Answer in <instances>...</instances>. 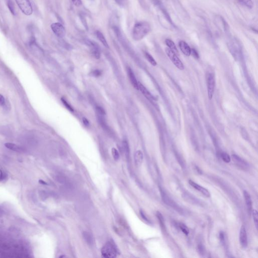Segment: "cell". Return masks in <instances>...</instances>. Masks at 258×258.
<instances>
[{"mask_svg": "<svg viewBox=\"0 0 258 258\" xmlns=\"http://www.w3.org/2000/svg\"><path fill=\"white\" fill-rule=\"evenodd\" d=\"M151 29L149 23L146 21H140L136 23L132 32L134 40L137 41L141 40L150 32Z\"/></svg>", "mask_w": 258, "mask_h": 258, "instance_id": "cell-1", "label": "cell"}, {"mask_svg": "<svg viewBox=\"0 0 258 258\" xmlns=\"http://www.w3.org/2000/svg\"><path fill=\"white\" fill-rule=\"evenodd\" d=\"M118 249L116 245L112 241L107 242L102 247L101 254L105 258H113L117 257Z\"/></svg>", "mask_w": 258, "mask_h": 258, "instance_id": "cell-2", "label": "cell"}, {"mask_svg": "<svg viewBox=\"0 0 258 258\" xmlns=\"http://www.w3.org/2000/svg\"><path fill=\"white\" fill-rule=\"evenodd\" d=\"M166 54H167L168 57L170 58V60L173 62V64L175 66V67L178 68L180 70H183L184 69V65L182 62L181 61L180 59L177 56V54L174 53L173 51L170 50L169 48L166 49Z\"/></svg>", "mask_w": 258, "mask_h": 258, "instance_id": "cell-3", "label": "cell"}, {"mask_svg": "<svg viewBox=\"0 0 258 258\" xmlns=\"http://www.w3.org/2000/svg\"><path fill=\"white\" fill-rule=\"evenodd\" d=\"M23 13L27 16L31 15L33 13V8L29 0H15Z\"/></svg>", "mask_w": 258, "mask_h": 258, "instance_id": "cell-4", "label": "cell"}, {"mask_svg": "<svg viewBox=\"0 0 258 258\" xmlns=\"http://www.w3.org/2000/svg\"><path fill=\"white\" fill-rule=\"evenodd\" d=\"M207 84L208 91V98L210 100L212 99L214 93L215 81L214 76L212 73H209L207 76Z\"/></svg>", "mask_w": 258, "mask_h": 258, "instance_id": "cell-5", "label": "cell"}, {"mask_svg": "<svg viewBox=\"0 0 258 258\" xmlns=\"http://www.w3.org/2000/svg\"><path fill=\"white\" fill-rule=\"evenodd\" d=\"M51 28L54 34L58 37H63L65 36L66 30L61 23L56 22L51 25Z\"/></svg>", "mask_w": 258, "mask_h": 258, "instance_id": "cell-6", "label": "cell"}, {"mask_svg": "<svg viewBox=\"0 0 258 258\" xmlns=\"http://www.w3.org/2000/svg\"><path fill=\"white\" fill-rule=\"evenodd\" d=\"M231 157H232L234 163L240 169L246 170L249 167L248 163L245 160L242 159V158L240 157L239 156L234 154V155H232Z\"/></svg>", "mask_w": 258, "mask_h": 258, "instance_id": "cell-7", "label": "cell"}, {"mask_svg": "<svg viewBox=\"0 0 258 258\" xmlns=\"http://www.w3.org/2000/svg\"><path fill=\"white\" fill-rule=\"evenodd\" d=\"M239 243L240 246L243 248H246L247 247L248 244L247 241V234L246 231V228L244 226H242L240 228V232H239Z\"/></svg>", "mask_w": 258, "mask_h": 258, "instance_id": "cell-8", "label": "cell"}, {"mask_svg": "<svg viewBox=\"0 0 258 258\" xmlns=\"http://www.w3.org/2000/svg\"><path fill=\"white\" fill-rule=\"evenodd\" d=\"M189 183L193 188L196 189L198 191H200V193H202L205 197H210V194L207 189H205V187H203L191 179L189 180Z\"/></svg>", "mask_w": 258, "mask_h": 258, "instance_id": "cell-9", "label": "cell"}, {"mask_svg": "<svg viewBox=\"0 0 258 258\" xmlns=\"http://www.w3.org/2000/svg\"><path fill=\"white\" fill-rule=\"evenodd\" d=\"M178 46L183 54L187 57L190 56L191 53V49L189 45L186 41H181L178 43Z\"/></svg>", "mask_w": 258, "mask_h": 258, "instance_id": "cell-10", "label": "cell"}, {"mask_svg": "<svg viewBox=\"0 0 258 258\" xmlns=\"http://www.w3.org/2000/svg\"><path fill=\"white\" fill-rule=\"evenodd\" d=\"M161 194L162 200L166 204L169 205V206L173 207L176 210L178 211L179 210V207L178 206V205H177V204L171 199L170 198V197L167 196L165 192L162 191Z\"/></svg>", "mask_w": 258, "mask_h": 258, "instance_id": "cell-11", "label": "cell"}, {"mask_svg": "<svg viewBox=\"0 0 258 258\" xmlns=\"http://www.w3.org/2000/svg\"><path fill=\"white\" fill-rule=\"evenodd\" d=\"M87 43L91 48V53L92 54L93 56L97 59L100 58L101 52H100L97 45L95 44L94 42L90 41H87Z\"/></svg>", "mask_w": 258, "mask_h": 258, "instance_id": "cell-12", "label": "cell"}, {"mask_svg": "<svg viewBox=\"0 0 258 258\" xmlns=\"http://www.w3.org/2000/svg\"><path fill=\"white\" fill-rule=\"evenodd\" d=\"M138 90H140V91L146 98H147L149 101H151L155 100V98H154L153 95L150 93L147 89L146 88V87L143 85L141 83L138 82Z\"/></svg>", "mask_w": 258, "mask_h": 258, "instance_id": "cell-13", "label": "cell"}, {"mask_svg": "<svg viewBox=\"0 0 258 258\" xmlns=\"http://www.w3.org/2000/svg\"><path fill=\"white\" fill-rule=\"evenodd\" d=\"M243 196H244L245 203L247 208V211L249 212V214H251L252 211V200L251 197L249 194V193L246 191H243Z\"/></svg>", "mask_w": 258, "mask_h": 258, "instance_id": "cell-14", "label": "cell"}, {"mask_svg": "<svg viewBox=\"0 0 258 258\" xmlns=\"http://www.w3.org/2000/svg\"><path fill=\"white\" fill-rule=\"evenodd\" d=\"M128 73L129 79L130 80L131 82L132 83V85L135 88L138 90V82L136 79V77L135 76L133 72L132 71V69L131 68H128Z\"/></svg>", "mask_w": 258, "mask_h": 258, "instance_id": "cell-15", "label": "cell"}, {"mask_svg": "<svg viewBox=\"0 0 258 258\" xmlns=\"http://www.w3.org/2000/svg\"><path fill=\"white\" fill-rule=\"evenodd\" d=\"M5 146L6 148H8L9 149L13 150V151L18 152H21L23 151V149L22 147H21L20 146L16 145V144H13V143H6L5 144Z\"/></svg>", "mask_w": 258, "mask_h": 258, "instance_id": "cell-16", "label": "cell"}, {"mask_svg": "<svg viewBox=\"0 0 258 258\" xmlns=\"http://www.w3.org/2000/svg\"><path fill=\"white\" fill-rule=\"evenodd\" d=\"M134 159L135 162L137 166H140L141 165L143 160V154L141 151L138 150L136 151L135 154Z\"/></svg>", "mask_w": 258, "mask_h": 258, "instance_id": "cell-17", "label": "cell"}, {"mask_svg": "<svg viewBox=\"0 0 258 258\" xmlns=\"http://www.w3.org/2000/svg\"><path fill=\"white\" fill-rule=\"evenodd\" d=\"M165 42H166V45L168 46L169 49L173 51L174 53H175L176 54H178V50L177 49L176 45L173 41H171L170 39H166Z\"/></svg>", "mask_w": 258, "mask_h": 258, "instance_id": "cell-18", "label": "cell"}, {"mask_svg": "<svg viewBox=\"0 0 258 258\" xmlns=\"http://www.w3.org/2000/svg\"><path fill=\"white\" fill-rule=\"evenodd\" d=\"M83 236L84 238V239L85 240V242L87 243L90 246H92L93 245L94 239L93 236H92L91 234L89 233L88 232H85L83 233Z\"/></svg>", "mask_w": 258, "mask_h": 258, "instance_id": "cell-19", "label": "cell"}, {"mask_svg": "<svg viewBox=\"0 0 258 258\" xmlns=\"http://www.w3.org/2000/svg\"><path fill=\"white\" fill-rule=\"evenodd\" d=\"M96 34H97V37L98 40L100 41L102 45L106 48H109V46L107 43V41L106 39L105 38V36H103V34L100 31H97L96 32Z\"/></svg>", "mask_w": 258, "mask_h": 258, "instance_id": "cell-20", "label": "cell"}, {"mask_svg": "<svg viewBox=\"0 0 258 258\" xmlns=\"http://www.w3.org/2000/svg\"><path fill=\"white\" fill-rule=\"evenodd\" d=\"M242 5L245 6L249 9H252L254 7V3L252 0H236Z\"/></svg>", "mask_w": 258, "mask_h": 258, "instance_id": "cell-21", "label": "cell"}, {"mask_svg": "<svg viewBox=\"0 0 258 258\" xmlns=\"http://www.w3.org/2000/svg\"><path fill=\"white\" fill-rule=\"evenodd\" d=\"M123 149L127 157H129V155H130V148H129L128 142L127 141H124L123 142Z\"/></svg>", "mask_w": 258, "mask_h": 258, "instance_id": "cell-22", "label": "cell"}, {"mask_svg": "<svg viewBox=\"0 0 258 258\" xmlns=\"http://www.w3.org/2000/svg\"><path fill=\"white\" fill-rule=\"evenodd\" d=\"M145 56L146 59L148 60V62H149L152 66H156L157 65V62H156V61L154 60V58L153 57L151 56V54L148 53H147V52H145Z\"/></svg>", "mask_w": 258, "mask_h": 258, "instance_id": "cell-23", "label": "cell"}, {"mask_svg": "<svg viewBox=\"0 0 258 258\" xmlns=\"http://www.w3.org/2000/svg\"><path fill=\"white\" fill-rule=\"evenodd\" d=\"M156 216L157 217L158 219L159 220V223H160L161 227L162 229L165 230V221L164 218H163L162 215L159 212H157L156 213Z\"/></svg>", "mask_w": 258, "mask_h": 258, "instance_id": "cell-24", "label": "cell"}, {"mask_svg": "<svg viewBox=\"0 0 258 258\" xmlns=\"http://www.w3.org/2000/svg\"><path fill=\"white\" fill-rule=\"evenodd\" d=\"M221 157L223 161L226 163H230L231 161V157L230 155L226 152H222L221 154Z\"/></svg>", "mask_w": 258, "mask_h": 258, "instance_id": "cell-25", "label": "cell"}, {"mask_svg": "<svg viewBox=\"0 0 258 258\" xmlns=\"http://www.w3.org/2000/svg\"><path fill=\"white\" fill-rule=\"evenodd\" d=\"M252 215H253V220H254V224L257 230H258V212L255 209H254L252 211Z\"/></svg>", "mask_w": 258, "mask_h": 258, "instance_id": "cell-26", "label": "cell"}, {"mask_svg": "<svg viewBox=\"0 0 258 258\" xmlns=\"http://www.w3.org/2000/svg\"><path fill=\"white\" fill-rule=\"evenodd\" d=\"M7 5L9 9L13 15H15V6L14 5L13 2L12 0H8L7 2Z\"/></svg>", "mask_w": 258, "mask_h": 258, "instance_id": "cell-27", "label": "cell"}, {"mask_svg": "<svg viewBox=\"0 0 258 258\" xmlns=\"http://www.w3.org/2000/svg\"><path fill=\"white\" fill-rule=\"evenodd\" d=\"M179 227L181 229V230L183 231V234H185V235H188L189 234V228H187L185 224L182 223H180L179 224Z\"/></svg>", "mask_w": 258, "mask_h": 258, "instance_id": "cell-28", "label": "cell"}, {"mask_svg": "<svg viewBox=\"0 0 258 258\" xmlns=\"http://www.w3.org/2000/svg\"><path fill=\"white\" fill-rule=\"evenodd\" d=\"M111 153H112V155H113L114 160H118L119 159V158H120V154H119L118 151L116 149V148H112V149H111Z\"/></svg>", "mask_w": 258, "mask_h": 258, "instance_id": "cell-29", "label": "cell"}, {"mask_svg": "<svg viewBox=\"0 0 258 258\" xmlns=\"http://www.w3.org/2000/svg\"><path fill=\"white\" fill-rule=\"evenodd\" d=\"M62 103L64 104V105L66 106V107L68 109V110H70V111H73L74 110L73 108H72V106L70 105L68 103L67 101H66L65 99H63V98H62Z\"/></svg>", "mask_w": 258, "mask_h": 258, "instance_id": "cell-30", "label": "cell"}, {"mask_svg": "<svg viewBox=\"0 0 258 258\" xmlns=\"http://www.w3.org/2000/svg\"><path fill=\"white\" fill-rule=\"evenodd\" d=\"M198 251L200 255H204L205 253V249L204 246L202 244H199L198 246Z\"/></svg>", "mask_w": 258, "mask_h": 258, "instance_id": "cell-31", "label": "cell"}, {"mask_svg": "<svg viewBox=\"0 0 258 258\" xmlns=\"http://www.w3.org/2000/svg\"><path fill=\"white\" fill-rule=\"evenodd\" d=\"M191 54L196 59L199 58V55L198 53L194 49H191Z\"/></svg>", "mask_w": 258, "mask_h": 258, "instance_id": "cell-32", "label": "cell"}, {"mask_svg": "<svg viewBox=\"0 0 258 258\" xmlns=\"http://www.w3.org/2000/svg\"><path fill=\"white\" fill-rule=\"evenodd\" d=\"M80 18H81V21L82 23H83V24L84 25V26L85 27V28L87 30H88V25H87V22H86V20L85 18L83 15H80Z\"/></svg>", "mask_w": 258, "mask_h": 258, "instance_id": "cell-33", "label": "cell"}, {"mask_svg": "<svg viewBox=\"0 0 258 258\" xmlns=\"http://www.w3.org/2000/svg\"><path fill=\"white\" fill-rule=\"evenodd\" d=\"M91 74L92 76H94V77H98L101 74V73L99 70H94L91 72Z\"/></svg>", "mask_w": 258, "mask_h": 258, "instance_id": "cell-34", "label": "cell"}, {"mask_svg": "<svg viewBox=\"0 0 258 258\" xmlns=\"http://www.w3.org/2000/svg\"><path fill=\"white\" fill-rule=\"evenodd\" d=\"M114 1L116 2L117 4L122 7H124L126 4V0H114Z\"/></svg>", "mask_w": 258, "mask_h": 258, "instance_id": "cell-35", "label": "cell"}, {"mask_svg": "<svg viewBox=\"0 0 258 258\" xmlns=\"http://www.w3.org/2000/svg\"><path fill=\"white\" fill-rule=\"evenodd\" d=\"M71 1H72L73 4L76 6L78 7V6L81 5L82 2L81 0H71Z\"/></svg>", "mask_w": 258, "mask_h": 258, "instance_id": "cell-36", "label": "cell"}, {"mask_svg": "<svg viewBox=\"0 0 258 258\" xmlns=\"http://www.w3.org/2000/svg\"><path fill=\"white\" fill-rule=\"evenodd\" d=\"M5 103V99L3 95L0 94V105H3Z\"/></svg>", "mask_w": 258, "mask_h": 258, "instance_id": "cell-37", "label": "cell"}, {"mask_svg": "<svg viewBox=\"0 0 258 258\" xmlns=\"http://www.w3.org/2000/svg\"><path fill=\"white\" fill-rule=\"evenodd\" d=\"M83 123L84 125H85L86 126H88L89 125V121H88L87 118H83Z\"/></svg>", "mask_w": 258, "mask_h": 258, "instance_id": "cell-38", "label": "cell"}, {"mask_svg": "<svg viewBox=\"0 0 258 258\" xmlns=\"http://www.w3.org/2000/svg\"><path fill=\"white\" fill-rule=\"evenodd\" d=\"M5 177V174L3 173L1 170H0V182L3 181V179H4Z\"/></svg>", "mask_w": 258, "mask_h": 258, "instance_id": "cell-39", "label": "cell"}, {"mask_svg": "<svg viewBox=\"0 0 258 258\" xmlns=\"http://www.w3.org/2000/svg\"><path fill=\"white\" fill-rule=\"evenodd\" d=\"M141 215L142 217L143 218H144L146 221H148L149 220H148V219L146 217L145 215H144V213L143 212H142L141 211Z\"/></svg>", "mask_w": 258, "mask_h": 258, "instance_id": "cell-40", "label": "cell"}, {"mask_svg": "<svg viewBox=\"0 0 258 258\" xmlns=\"http://www.w3.org/2000/svg\"><path fill=\"white\" fill-rule=\"evenodd\" d=\"M196 170H197V172H198V173H199V174H202V171H201V170H200V169H199V168L198 167L196 166Z\"/></svg>", "mask_w": 258, "mask_h": 258, "instance_id": "cell-41", "label": "cell"}, {"mask_svg": "<svg viewBox=\"0 0 258 258\" xmlns=\"http://www.w3.org/2000/svg\"><path fill=\"white\" fill-rule=\"evenodd\" d=\"M0 213H1V209H0Z\"/></svg>", "mask_w": 258, "mask_h": 258, "instance_id": "cell-42", "label": "cell"}]
</instances>
